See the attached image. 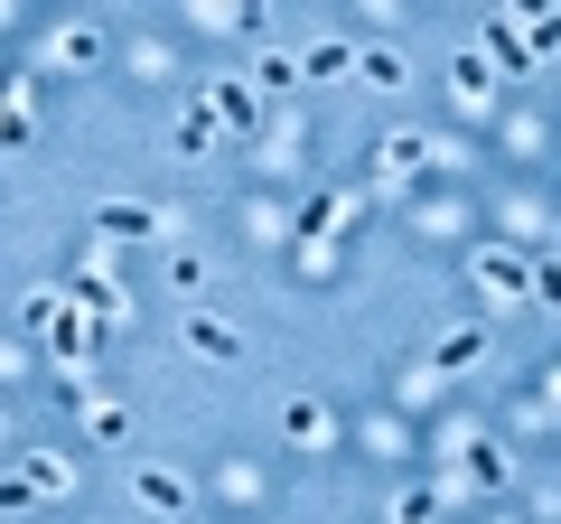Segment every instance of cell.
Listing matches in <instances>:
<instances>
[{
  "label": "cell",
  "instance_id": "6da1fadb",
  "mask_svg": "<svg viewBox=\"0 0 561 524\" xmlns=\"http://www.w3.org/2000/svg\"><path fill=\"white\" fill-rule=\"evenodd\" d=\"M131 505H140V515H179L187 478H179V468H131Z\"/></svg>",
  "mask_w": 561,
  "mask_h": 524
},
{
  "label": "cell",
  "instance_id": "7a4b0ae2",
  "mask_svg": "<svg viewBox=\"0 0 561 524\" xmlns=\"http://www.w3.org/2000/svg\"><path fill=\"white\" fill-rule=\"evenodd\" d=\"M468 365H486V328H440V346H431V375H468Z\"/></svg>",
  "mask_w": 561,
  "mask_h": 524
},
{
  "label": "cell",
  "instance_id": "3957f363",
  "mask_svg": "<svg viewBox=\"0 0 561 524\" xmlns=\"http://www.w3.org/2000/svg\"><path fill=\"white\" fill-rule=\"evenodd\" d=\"M328 431H337V422H328V412L309 403V394H290V403H280V441H290V449H319Z\"/></svg>",
  "mask_w": 561,
  "mask_h": 524
},
{
  "label": "cell",
  "instance_id": "277c9868",
  "mask_svg": "<svg viewBox=\"0 0 561 524\" xmlns=\"http://www.w3.org/2000/svg\"><path fill=\"white\" fill-rule=\"evenodd\" d=\"M486 47H496L486 66H505V76H524V66H534V47H524V20H515V10H496V20H486Z\"/></svg>",
  "mask_w": 561,
  "mask_h": 524
},
{
  "label": "cell",
  "instance_id": "5b68a950",
  "mask_svg": "<svg viewBox=\"0 0 561 524\" xmlns=\"http://www.w3.org/2000/svg\"><path fill=\"white\" fill-rule=\"evenodd\" d=\"M20 487H28V497H66V459L28 449V459H20V478H10V497H20Z\"/></svg>",
  "mask_w": 561,
  "mask_h": 524
},
{
  "label": "cell",
  "instance_id": "8992f818",
  "mask_svg": "<svg viewBox=\"0 0 561 524\" xmlns=\"http://www.w3.org/2000/svg\"><path fill=\"white\" fill-rule=\"evenodd\" d=\"M187 346H197L206 365H234V356H243V338H234L225 319H187Z\"/></svg>",
  "mask_w": 561,
  "mask_h": 524
},
{
  "label": "cell",
  "instance_id": "52a82bcc",
  "mask_svg": "<svg viewBox=\"0 0 561 524\" xmlns=\"http://www.w3.org/2000/svg\"><path fill=\"white\" fill-rule=\"evenodd\" d=\"M524 272H534V262H515V253H478V282L496 291V300H524Z\"/></svg>",
  "mask_w": 561,
  "mask_h": 524
},
{
  "label": "cell",
  "instance_id": "ba28073f",
  "mask_svg": "<svg viewBox=\"0 0 561 524\" xmlns=\"http://www.w3.org/2000/svg\"><path fill=\"white\" fill-rule=\"evenodd\" d=\"M356 76L383 84V94H402V76H412V66H402V47H356Z\"/></svg>",
  "mask_w": 561,
  "mask_h": 524
},
{
  "label": "cell",
  "instance_id": "9c48e42d",
  "mask_svg": "<svg viewBox=\"0 0 561 524\" xmlns=\"http://www.w3.org/2000/svg\"><path fill=\"white\" fill-rule=\"evenodd\" d=\"M486 84H496V66H486L478 47H459V57H449V94H459V103H478Z\"/></svg>",
  "mask_w": 561,
  "mask_h": 524
},
{
  "label": "cell",
  "instance_id": "30bf717a",
  "mask_svg": "<svg viewBox=\"0 0 561 524\" xmlns=\"http://www.w3.org/2000/svg\"><path fill=\"white\" fill-rule=\"evenodd\" d=\"M206 113H216V132H253V122H262V103L243 94V84H216V103H206Z\"/></svg>",
  "mask_w": 561,
  "mask_h": 524
},
{
  "label": "cell",
  "instance_id": "8fae6325",
  "mask_svg": "<svg viewBox=\"0 0 561 524\" xmlns=\"http://www.w3.org/2000/svg\"><path fill=\"white\" fill-rule=\"evenodd\" d=\"M103 235H122V243H150V235H160V216H150V206H103Z\"/></svg>",
  "mask_w": 561,
  "mask_h": 524
},
{
  "label": "cell",
  "instance_id": "7c38bea8",
  "mask_svg": "<svg viewBox=\"0 0 561 524\" xmlns=\"http://www.w3.org/2000/svg\"><path fill=\"white\" fill-rule=\"evenodd\" d=\"M524 47L552 57V47H561V10H524Z\"/></svg>",
  "mask_w": 561,
  "mask_h": 524
},
{
  "label": "cell",
  "instance_id": "4fadbf2b",
  "mask_svg": "<svg viewBox=\"0 0 561 524\" xmlns=\"http://www.w3.org/2000/svg\"><path fill=\"white\" fill-rule=\"evenodd\" d=\"M431 160V141H421V132H393V141H383V169H421Z\"/></svg>",
  "mask_w": 561,
  "mask_h": 524
},
{
  "label": "cell",
  "instance_id": "5bb4252c",
  "mask_svg": "<svg viewBox=\"0 0 561 524\" xmlns=\"http://www.w3.org/2000/svg\"><path fill=\"white\" fill-rule=\"evenodd\" d=\"M346 66H356V47H309L300 76H346Z\"/></svg>",
  "mask_w": 561,
  "mask_h": 524
},
{
  "label": "cell",
  "instance_id": "9a60e30c",
  "mask_svg": "<svg viewBox=\"0 0 561 524\" xmlns=\"http://www.w3.org/2000/svg\"><path fill=\"white\" fill-rule=\"evenodd\" d=\"M179 150H187V160H197V150H216V113H187V122H179Z\"/></svg>",
  "mask_w": 561,
  "mask_h": 524
},
{
  "label": "cell",
  "instance_id": "2e32d148",
  "mask_svg": "<svg viewBox=\"0 0 561 524\" xmlns=\"http://www.w3.org/2000/svg\"><path fill=\"white\" fill-rule=\"evenodd\" d=\"M84 431H94V441H122V431H131V412H122V403H94V412H84Z\"/></svg>",
  "mask_w": 561,
  "mask_h": 524
},
{
  "label": "cell",
  "instance_id": "e0dca14e",
  "mask_svg": "<svg viewBox=\"0 0 561 524\" xmlns=\"http://www.w3.org/2000/svg\"><path fill=\"white\" fill-rule=\"evenodd\" d=\"M57 66H94V29H66V38H57Z\"/></svg>",
  "mask_w": 561,
  "mask_h": 524
},
{
  "label": "cell",
  "instance_id": "ac0fdd59",
  "mask_svg": "<svg viewBox=\"0 0 561 524\" xmlns=\"http://www.w3.org/2000/svg\"><path fill=\"white\" fill-rule=\"evenodd\" d=\"M524 291H534V300H561V262H534V272H524Z\"/></svg>",
  "mask_w": 561,
  "mask_h": 524
}]
</instances>
